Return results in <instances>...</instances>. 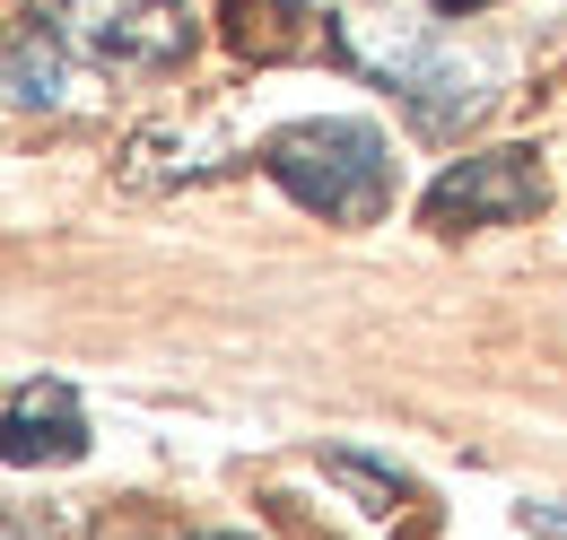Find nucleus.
<instances>
[{"label":"nucleus","mask_w":567,"mask_h":540,"mask_svg":"<svg viewBox=\"0 0 567 540\" xmlns=\"http://www.w3.org/2000/svg\"><path fill=\"white\" fill-rule=\"evenodd\" d=\"M332 44H341V62L367 70L384 96H402V114L436 139L472 132V123L489 114V70L472 62L463 44H445L427 18H341Z\"/></svg>","instance_id":"1"},{"label":"nucleus","mask_w":567,"mask_h":540,"mask_svg":"<svg viewBox=\"0 0 567 540\" xmlns=\"http://www.w3.org/2000/svg\"><path fill=\"white\" fill-rule=\"evenodd\" d=\"M262 175L280 184L297 209L332 218V227H375L393 209V148L350 114H315L262 139Z\"/></svg>","instance_id":"2"},{"label":"nucleus","mask_w":567,"mask_h":540,"mask_svg":"<svg viewBox=\"0 0 567 540\" xmlns=\"http://www.w3.org/2000/svg\"><path fill=\"white\" fill-rule=\"evenodd\" d=\"M53 27L105 70H175L202 44V18L184 0H53Z\"/></svg>","instance_id":"3"},{"label":"nucleus","mask_w":567,"mask_h":540,"mask_svg":"<svg viewBox=\"0 0 567 540\" xmlns=\"http://www.w3.org/2000/svg\"><path fill=\"white\" fill-rule=\"evenodd\" d=\"M542 201H550V184H542L533 148H481V157H454L427 184L420 218L436 236H481V227H524Z\"/></svg>","instance_id":"4"},{"label":"nucleus","mask_w":567,"mask_h":540,"mask_svg":"<svg viewBox=\"0 0 567 540\" xmlns=\"http://www.w3.org/2000/svg\"><path fill=\"white\" fill-rule=\"evenodd\" d=\"M87 454V418H79V393L62 375H27L9 384V463L35 471V463H79Z\"/></svg>","instance_id":"5"},{"label":"nucleus","mask_w":567,"mask_h":540,"mask_svg":"<svg viewBox=\"0 0 567 540\" xmlns=\"http://www.w3.org/2000/svg\"><path fill=\"white\" fill-rule=\"evenodd\" d=\"M9 105L18 114H53L62 105V53H53L44 18H18L9 27Z\"/></svg>","instance_id":"6"},{"label":"nucleus","mask_w":567,"mask_h":540,"mask_svg":"<svg viewBox=\"0 0 567 540\" xmlns=\"http://www.w3.org/2000/svg\"><path fill=\"white\" fill-rule=\"evenodd\" d=\"M515 540H567V506H524V515H515Z\"/></svg>","instance_id":"7"},{"label":"nucleus","mask_w":567,"mask_h":540,"mask_svg":"<svg viewBox=\"0 0 567 540\" xmlns=\"http://www.w3.org/2000/svg\"><path fill=\"white\" fill-rule=\"evenodd\" d=\"M427 9H445V18H472V9H489V0H427Z\"/></svg>","instance_id":"8"},{"label":"nucleus","mask_w":567,"mask_h":540,"mask_svg":"<svg viewBox=\"0 0 567 540\" xmlns=\"http://www.w3.org/2000/svg\"><path fill=\"white\" fill-rule=\"evenodd\" d=\"M175 540H254V532H175Z\"/></svg>","instance_id":"9"}]
</instances>
